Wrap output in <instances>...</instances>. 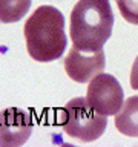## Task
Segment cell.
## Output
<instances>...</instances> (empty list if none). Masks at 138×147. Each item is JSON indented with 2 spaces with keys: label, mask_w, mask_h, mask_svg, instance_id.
Wrapping results in <instances>:
<instances>
[{
  "label": "cell",
  "mask_w": 138,
  "mask_h": 147,
  "mask_svg": "<svg viewBox=\"0 0 138 147\" xmlns=\"http://www.w3.org/2000/svg\"><path fill=\"white\" fill-rule=\"evenodd\" d=\"M104 52L100 51H83L74 48L64 58V71L68 77L77 83H89L95 75L104 71Z\"/></svg>",
  "instance_id": "5"
},
{
  "label": "cell",
  "mask_w": 138,
  "mask_h": 147,
  "mask_svg": "<svg viewBox=\"0 0 138 147\" xmlns=\"http://www.w3.org/2000/svg\"><path fill=\"white\" fill-rule=\"evenodd\" d=\"M106 126V115L98 113L83 96H77L64 106L63 130L68 136L81 142H91L103 135Z\"/></svg>",
  "instance_id": "3"
},
{
  "label": "cell",
  "mask_w": 138,
  "mask_h": 147,
  "mask_svg": "<svg viewBox=\"0 0 138 147\" xmlns=\"http://www.w3.org/2000/svg\"><path fill=\"white\" fill-rule=\"evenodd\" d=\"M32 118L29 113L17 107L0 112V146L18 147L25 144L32 133Z\"/></svg>",
  "instance_id": "6"
},
{
  "label": "cell",
  "mask_w": 138,
  "mask_h": 147,
  "mask_svg": "<svg viewBox=\"0 0 138 147\" xmlns=\"http://www.w3.org/2000/svg\"><path fill=\"white\" fill-rule=\"evenodd\" d=\"M123 89L118 80L109 74L100 72L89 81L87 86L86 101L101 115H114L117 113L123 104Z\"/></svg>",
  "instance_id": "4"
},
{
  "label": "cell",
  "mask_w": 138,
  "mask_h": 147,
  "mask_svg": "<svg viewBox=\"0 0 138 147\" xmlns=\"http://www.w3.org/2000/svg\"><path fill=\"white\" fill-rule=\"evenodd\" d=\"M114 12L109 0H78L71 11L69 37L72 46L83 51H100L109 40Z\"/></svg>",
  "instance_id": "2"
},
{
  "label": "cell",
  "mask_w": 138,
  "mask_h": 147,
  "mask_svg": "<svg viewBox=\"0 0 138 147\" xmlns=\"http://www.w3.org/2000/svg\"><path fill=\"white\" fill-rule=\"evenodd\" d=\"M23 34L28 54L35 61L48 63L60 58L68 45L63 14L49 5L39 6L28 17Z\"/></svg>",
  "instance_id": "1"
},
{
  "label": "cell",
  "mask_w": 138,
  "mask_h": 147,
  "mask_svg": "<svg viewBox=\"0 0 138 147\" xmlns=\"http://www.w3.org/2000/svg\"><path fill=\"white\" fill-rule=\"evenodd\" d=\"M115 127L126 136H138V95L126 98L115 113Z\"/></svg>",
  "instance_id": "7"
},
{
  "label": "cell",
  "mask_w": 138,
  "mask_h": 147,
  "mask_svg": "<svg viewBox=\"0 0 138 147\" xmlns=\"http://www.w3.org/2000/svg\"><path fill=\"white\" fill-rule=\"evenodd\" d=\"M31 0H0V22L14 23L25 17Z\"/></svg>",
  "instance_id": "8"
},
{
  "label": "cell",
  "mask_w": 138,
  "mask_h": 147,
  "mask_svg": "<svg viewBox=\"0 0 138 147\" xmlns=\"http://www.w3.org/2000/svg\"><path fill=\"white\" fill-rule=\"evenodd\" d=\"M121 17L132 25H138V0H115Z\"/></svg>",
  "instance_id": "9"
},
{
  "label": "cell",
  "mask_w": 138,
  "mask_h": 147,
  "mask_svg": "<svg viewBox=\"0 0 138 147\" xmlns=\"http://www.w3.org/2000/svg\"><path fill=\"white\" fill-rule=\"evenodd\" d=\"M131 87L133 90H138V57L135 58L131 69Z\"/></svg>",
  "instance_id": "10"
}]
</instances>
